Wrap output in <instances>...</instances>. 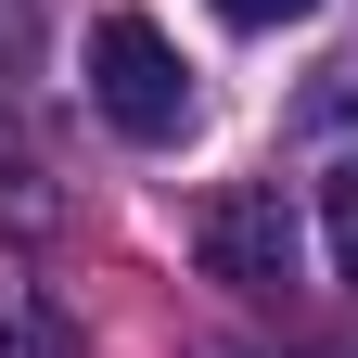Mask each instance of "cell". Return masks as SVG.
Instances as JSON below:
<instances>
[{
	"label": "cell",
	"mask_w": 358,
	"mask_h": 358,
	"mask_svg": "<svg viewBox=\"0 0 358 358\" xmlns=\"http://www.w3.org/2000/svg\"><path fill=\"white\" fill-rule=\"evenodd\" d=\"M90 90H103V115L128 141H179V128H192V64L166 52L154 13H103L90 26Z\"/></svg>",
	"instance_id": "1"
},
{
	"label": "cell",
	"mask_w": 358,
	"mask_h": 358,
	"mask_svg": "<svg viewBox=\"0 0 358 358\" xmlns=\"http://www.w3.org/2000/svg\"><path fill=\"white\" fill-rule=\"evenodd\" d=\"M192 256H205V282H231V294H282L294 256H307L282 179H231V192H205V205H192Z\"/></svg>",
	"instance_id": "2"
},
{
	"label": "cell",
	"mask_w": 358,
	"mask_h": 358,
	"mask_svg": "<svg viewBox=\"0 0 358 358\" xmlns=\"http://www.w3.org/2000/svg\"><path fill=\"white\" fill-rule=\"evenodd\" d=\"M217 13H231V26H307L320 0H217Z\"/></svg>",
	"instance_id": "4"
},
{
	"label": "cell",
	"mask_w": 358,
	"mask_h": 358,
	"mask_svg": "<svg viewBox=\"0 0 358 358\" xmlns=\"http://www.w3.org/2000/svg\"><path fill=\"white\" fill-rule=\"evenodd\" d=\"M320 231H333V268H345V282H358V154L320 179Z\"/></svg>",
	"instance_id": "3"
}]
</instances>
